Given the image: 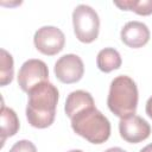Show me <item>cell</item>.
I'll use <instances>...</instances> for the list:
<instances>
[{
	"label": "cell",
	"mask_w": 152,
	"mask_h": 152,
	"mask_svg": "<svg viewBox=\"0 0 152 152\" xmlns=\"http://www.w3.org/2000/svg\"><path fill=\"white\" fill-rule=\"evenodd\" d=\"M26 118L28 124L36 128L51 126L56 115V107L59 97L58 89L49 81L34 86L28 93Z\"/></svg>",
	"instance_id": "cell-1"
},
{
	"label": "cell",
	"mask_w": 152,
	"mask_h": 152,
	"mask_svg": "<svg viewBox=\"0 0 152 152\" xmlns=\"http://www.w3.org/2000/svg\"><path fill=\"white\" fill-rule=\"evenodd\" d=\"M70 120L74 132L91 144H102L110 135V122L95 104L80 109Z\"/></svg>",
	"instance_id": "cell-2"
},
{
	"label": "cell",
	"mask_w": 152,
	"mask_h": 152,
	"mask_svg": "<svg viewBox=\"0 0 152 152\" xmlns=\"http://www.w3.org/2000/svg\"><path fill=\"white\" fill-rule=\"evenodd\" d=\"M107 104L109 110L120 119L135 114L138 106V88L126 75L115 77L109 87Z\"/></svg>",
	"instance_id": "cell-3"
},
{
	"label": "cell",
	"mask_w": 152,
	"mask_h": 152,
	"mask_svg": "<svg viewBox=\"0 0 152 152\" xmlns=\"http://www.w3.org/2000/svg\"><path fill=\"white\" fill-rule=\"evenodd\" d=\"M72 25L76 38L82 43H91L99 36L100 18L88 5H78L72 12Z\"/></svg>",
	"instance_id": "cell-4"
},
{
	"label": "cell",
	"mask_w": 152,
	"mask_h": 152,
	"mask_svg": "<svg viewBox=\"0 0 152 152\" xmlns=\"http://www.w3.org/2000/svg\"><path fill=\"white\" fill-rule=\"evenodd\" d=\"M33 43L36 49L43 55L53 56L63 50L65 36L56 26H43L36 31Z\"/></svg>",
	"instance_id": "cell-5"
},
{
	"label": "cell",
	"mask_w": 152,
	"mask_h": 152,
	"mask_svg": "<svg viewBox=\"0 0 152 152\" xmlns=\"http://www.w3.org/2000/svg\"><path fill=\"white\" fill-rule=\"evenodd\" d=\"M49 81L48 65L40 59H27L23 63L18 72V84L23 91L28 93L34 86Z\"/></svg>",
	"instance_id": "cell-6"
},
{
	"label": "cell",
	"mask_w": 152,
	"mask_h": 152,
	"mask_svg": "<svg viewBox=\"0 0 152 152\" xmlns=\"http://www.w3.org/2000/svg\"><path fill=\"white\" fill-rule=\"evenodd\" d=\"M56 77L65 84L78 82L84 74V65L80 56L68 53L62 56L55 63L53 68Z\"/></svg>",
	"instance_id": "cell-7"
},
{
	"label": "cell",
	"mask_w": 152,
	"mask_h": 152,
	"mask_svg": "<svg viewBox=\"0 0 152 152\" xmlns=\"http://www.w3.org/2000/svg\"><path fill=\"white\" fill-rule=\"evenodd\" d=\"M119 132L125 141L131 144H138L150 137L151 126L145 119L133 114L127 118L120 119Z\"/></svg>",
	"instance_id": "cell-8"
},
{
	"label": "cell",
	"mask_w": 152,
	"mask_h": 152,
	"mask_svg": "<svg viewBox=\"0 0 152 152\" xmlns=\"http://www.w3.org/2000/svg\"><path fill=\"white\" fill-rule=\"evenodd\" d=\"M121 40L129 48L138 49L150 40V30L141 21H128L121 28Z\"/></svg>",
	"instance_id": "cell-9"
},
{
	"label": "cell",
	"mask_w": 152,
	"mask_h": 152,
	"mask_svg": "<svg viewBox=\"0 0 152 152\" xmlns=\"http://www.w3.org/2000/svg\"><path fill=\"white\" fill-rule=\"evenodd\" d=\"M90 104H95L94 99L90 95V93L84 91V90H75L68 95L64 110H65L66 116L70 119L76 112Z\"/></svg>",
	"instance_id": "cell-10"
},
{
	"label": "cell",
	"mask_w": 152,
	"mask_h": 152,
	"mask_svg": "<svg viewBox=\"0 0 152 152\" xmlns=\"http://www.w3.org/2000/svg\"><path fill=\"white\" fill-rule=\"evenodd\" d=\"M121 56L118 52V50L113 48H104L102 49L96 57V64L97 68L102 72H110L113 70H116L121 66Z\"/></svg>",
	"instance_id": "cell-11"
},
{
	"label": "cell",
	"mask_w": 152,
	"mask_h": 152,
	"mask_svg": "<svg viewBox=\"0 0 152 152\" xmlns=\"http://www.w3.org/2000/svg\"><path fill=\"white\" fill-rule=\"evenodd\" d=\"M19 131V119L15 112L12 108L6 107L5 104L1 106V137H2V145L5 144L6 138L13 137Z\"/></svg>",
	"instance_id": "cell-12"
},
{
	"label": "cell",
	"mask_w": 152,
	"mask_h": 152,
	"mask_svg": "<svg viewBox=\"0 0 152 152\" xmlns=\"http://www.w3.org/2000/svg\"><path fill=\"white\" fill-rule=\"evenodd\" d=\"M114 5L124 11H133L139 15L152 14V0H126L114 1Z\"/></svg>",
	"instance_id": "cell-13"
},
{
	"label": "cell",
	"mask_w": 152,
	"mask_h": 152,
	"mask_svg": "<svg viewBox=\"0 0 152 152\" xmlns=\"http://www.w3.org/2000/svg\"><path fill=\"white\" fill-rule=\"evenodd\" d=\"M1 66H0V86L5 87L13 80V57L5 49L0 50Z\"/></svg>",
	"instance_id": "cell-14"
},
{
	"label": "cell",
	"mask_w": 152,
	"mask_h": 152,
	"mask_svg": "<svg viewBox=\"0 0 152 152\" xmlns=\"http://www.w3.org/2000/svg\"><path fill=\"white\" fill-rule=\"evenodd\" d=\"M10 152H37L34 144L30 140H19L10 150Z\"/></svg>",
	"instance_id": "cell-15"
},
{
	"label": "cell",
	"mask_w": 152,
	"mask_h": 152,
	"mask_svg": "<svg viewBox=\"0 0 152 152\" xmlns=\"http://www.w3.org/2000/svg\"><path fill=\"white\" fill-rule=\"evenodd\" d=\"M146 114L152 119V96L147 100V102H146Z\"/></svg>",
	"instance_id": "cell-16"
},
{
	"label": "cell",
	"mask_w": 152,
	"mask_h": 152,
	"mask_svg": "<svg viewBox=\"0 0 152 152\" xmlns=\"http://www.w3.org/2000/svg\"><path fill=\"white\" fill-rule=\"evenodd\" d=\"M104 152H127V151H125V150L121 148V147H110V148L106 150Z\"/></svg>",
	"instance_id": "cell-17"
},
{
	"label": "cell",
	"mask_w": 152,
	"mask_h": 152,
	"mask_svg": "<svg viewBox=\"0 0 152 152\" xmlns=\"http://www.w3.org/2000/svg\"><path fill=\"white\" fill-rule=\"evenodd\" d=\"M140 152H152V142L148 144V145H146L144 148H141Z\"/></svg>",
	"instance_id": "cell-18"
},
{
	"label": "cell",
	"mask_w": 152,
	"mask_h": 152,
	"mask_svg": "<svg viewBox=\"0 0 152 152\" xmlns=\"http://www.w3.org/2000/svg\"><path fill=\"white\" fill-rule=\"evenodd\" d=\"M68 152H83V151H81V150H70Z\"/></svg>",
	"instance_id": "cell-19"
}]
</instances>
